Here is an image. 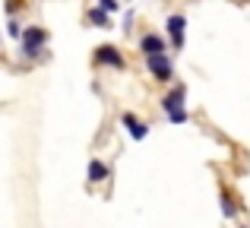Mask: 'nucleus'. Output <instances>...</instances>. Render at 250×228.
Instances as JSON below:
<instances>
[{
  "label": "nucleus",
  "instance_id": "10",
  "mask_svg": "<svg viewBox=\"0 0 250 228\" xmlns=\"http://www.w3.org/2000/svg\"><path fill=\"white\" fill-rule=\"evenodd\" d=\"M98 10H102V13H114L117 10V0H98Z\"/></svg>",
  "mask_w": 250,
  "mask_h": 228
},
{
  "label": "nucleus",
  "instance_id": "4",
  "mask_svg": "<svg viewBox=\"0 0 250 228\" xmlns=\"http://www.w3.org/2000/svg\"><path fill=\"white\" fill-rule=\"evenodd\" d=\"M95 61L104 63V67L124 70V54H121L117 48H111V44H102V48H95Z\"/></svg>",
  "mask_w": 250,
  "mask_h": 228
},
{
  "label": "nucleus",
  "instance_id": "1",
  "mask_svg": "<svg viewBox=\"0 0 250 228\" xmlns=\"http://www.w3.org/2000/svg\"><path fill=\"white\" fill-rule=\"evenodd\" d=\"M19 38H22V54L25 57H38L42 48H44V41H48V32L38 29V25H32V29H22Z\"/></svg>",
  "mask_w": 250,
  "mask_h": 228
},
{
  "label": "nucleus",
  "instance_id": "7",
  "mask_svg": "<svg viewBox=\"0 0 250 228\" xmlns=\"http://www.w3.org/2000/svg\"><path fill=\"white\" fill-rule=\"evenodd\" d=\"M121 121L127 124V130H130V136H133V140H146V133H149V127H146V124H140L133 114H124Z\"/></svg>",
  "mask_w": 250,
  "mask_h": 228
},
{
  "label": "nucleus",
  "instance_id": "3",
  "mask_svg": "<svg viewBox=\"0 0 250 228\" xmlns=\"http://www.w3.org/2000/svg\"><path fill=\"white\" fill-rule=\"evenodd\" d=\"M146 67H149V73H152L155 80H162V83H168L171 76H174V67H171V57L168 54L146 57Z\"/></svg>",
  "mask_w": 250,
  "mask_h": 228
},
{
  "label": "nucleus",
  "instance_id": "5",
  "mask_svg": "<svg viewBox=\"0 0 250 228\" xmlns=\"http://www.w3.org/2000/svg\"><path fill=\"white\" fill-rule=\"evenodd\" d=\"M184 29H187L184 16H168V35L174 41V48H184Z\"/></svg>",
  "mask_w": 250,
  "mask_h": 228
},
{
  "label": "nucleus",
  "instance_id": "6",
  "mask_svg": "<svg viewBox=\"0 0 250 228\" xmlns=\"http://www.w3.org/2000/svg\"><path fill=\"white\" fill-rule=\"evenodd\" d=\"M140 48H143V54H146V57H155V54H165V41H162L159 35H143Z\"/></svg>",
  "mask_w": 250,
  "mask_h": 228
},
{
  "label": "nucleus",
  "instance_id": "11",
  "mask_svg": "<svg viewBox=\"0 0 250 228\" xmlns=\"http://www.w3.org/2000/svg\"><path fill=\"white\" fill-rule=\"evenodd\" d=\"M222 209H225V216H234V206L228 203V197H222Z\"/></svg>",
  "mask_w": 250,
  "mask_h": 228
},
{
  "label": "nucleus",
  "instance_id": "8",
  "mask_svg": "<svg viewBox=\"0 0 250 228\" xmlns=\"http://www.w3.org/2000/svg\"><path fill=\"white\" fill-rule=\"evenodd\" d=\"M108 165H104V162H98V159H92L89 162V181H104L108 178Z\"/></svg>",
  "mask_w": 250,
  "mask_h": 228
},
{
  "label": "nucleus",
  "instance_id": "9",
  "mask_svg": "<svg viewBox=\"0 0 250 228\" xmlns=\"http://www.w3.org/2000/svg\"><path fill=\"white\" fill-rule=\"evenodd\" d=\"M89 22H92V25H98V29H104V25H108V13H102V10H89Z\"/></svg>",
  "mask_w": 250,
  "mask_h": 228
},
{
  "label": "nucleus",
  "instance_id": "12",
  "mask_svg": "<svg viewBox=\"0 0 250 228\" xmlns=\"http://www.w3.org/2000/svg\"><path fill=\"white\" fill-rule=\"evenodd\" d=\"M10 35H13V38H19V35H22V29H19V22H16V19L10 22Z\"/></svg>",
  "mask_w": 250,
  "mask_h": 228
},
{
  "label": "nucleus",
  "instance_id": "2",
  "mask_svg": "<svg viewBox=\"0 0 250 228\" xmlns=\"http://www.w3.org/2000/svg\"><path fill=\"white\" fill-rule=\"evenodd\" d=\"M162 108H165V114L174 124L187 121V111H184V86H174V92H168L165 99H162Z\"/></svg>",
  "mask_w": 250,
  "mask_h": 228
}]
</instances>
